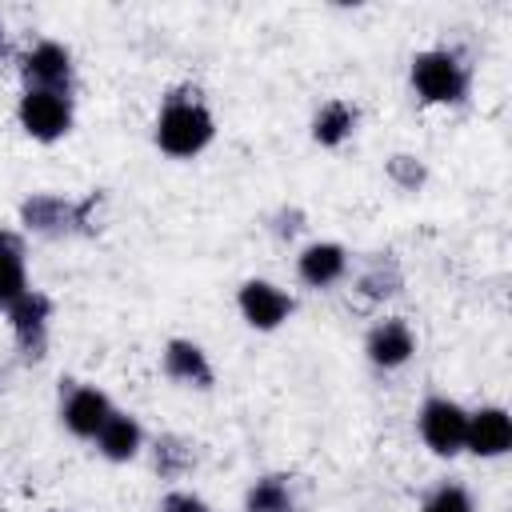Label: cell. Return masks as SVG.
Masks as SVG:
<instances>
[{
  "label": "cell",
  "mask_w": 512,
  "mask_h": 512,
  "mask_svg": "<svg viewBox=\"0 0 512 512\" xmlns=\"http://www.w3.org/2000/svg\"><path fill=\"white\" fill-rule=\"evenodd\" d=\"M388 176H392L396 184H404V188H416V184H424V164L412 160V156H392Z\"/></svg>",
  "instance_id": "44dd1931"
},
{
  "label": "cell",
  "mask_w": 512,
  "mask_h": 512,
  "mask_svg": "<svg viewBox=\"0 0 512 512\" xmlns=\"http://www.w3.org/2000/svg\"><path fill=\"white\" fill-rule=\"evenodd\" d=\"M20 76H24L28 88H36V92H64V96H68V88H72V56H68L64 44L40 40L36 48L24 52Z\"/></svg>",
  "instance_id": "8992f818"
},
{
  "label": "cell",
  "mask_w": 512,
  "mask_h": 512,
  "mask_svg": "<svg viewBox=\"0 0 512 512\" xmlns=\"http://www.w3.org/2000/svg\"><path fill=\"white\" fill-rule=\"evenodd\" d=\"M412 88L424 104H460L468 96V68L456 52L432 48L412 56Z\"/></svg>",
  "instance_id": "7a4b0ae2"
},
{
  "label": "cell",
  "mask_w": 512,
  "mask_h": 512,
  "mask_svg": "<svg viewBox=\"0 0 512 512\" xmlns=\"http://www.w3.org/2000/svg\"><path fill=\"white\" fill-rule=\"evenodd\" d=\"M464 448L476 456H504L512 448V416L504 408H480L468 412Z\"/></svg>",
  "instance_id": "30bf717a"
},
{
  "label": "cell",
  "mask_w": 512,
  "mask_h": 512,
  "mask_svg": "<svg viewBox=\"0 0 512 512\" xmlns=\"http://www.w3.org/2000/svg\"><path fill=\"white\" fill-rule=\"evenodd\" d=\"M112 412H116V408L108 404V396H104L100 388H88V384L68 388V400H64V408H60L68 432H76V436H84V440H96V432L108 424Z\"/></svg>",
  "instance_id": "9c48e42d"
},
{
  "label": "cell",
  "mask_w": 512,
  "mask_h": 512,
  "mask_svg": "<svg viewBox=\"0 0 512 512\" xmlns=\"http://www.w3.org/2000/svg\"><path fill=\"white\" fill-rule=\"evenodd\" d=\"M140 440H144L140 424L132 416H124V412H112L108 424L96 432V444H100V452L108 460H132L140 452Z\"/></svg>",
  "instance_id": "9a60e30c"
},
{
  "label": "cell",
  "mask_w": 512,
  "mask_h": 512,
  "mask_svg": "<svg viewBox=\"0 0 512 512\" xmlns=\"http://www.w3.org/2000/svg\"><path fill=\"white\" fill-rule=\"evenodd\" d=\"M0 56H4V28H0Z\"/></svg>",
  "instance_id": "603a6c76"
},
{
  "label": "cell",
  "mask_w": 512,
  "mask_h": 512,
  "mask_svg": "<svg viewBox=\"0 0 512 512\" xmlns=\"http://www.w3.org/2000/svg\"><path fill=\"white\" fill-rule=\"evenodd\" d=\"M96 196L72 204L64 196H52V192H40L32 200L20 204V220L40 232V236H64V232H76V228H88V212H92Z\"/></svg>",
  "instance_id": "3957f363"
},
{
  "label": "cell",
  "mask_w": 512,
  "mask_h": 512,
  "mask_svg": "<svg viewBox=\"0 0 512 512\" xmlns=\"http://www.w3.org/2000/svg\"><path fill=\"white\" fill-rule=\"evenodd\" d=\"M400 268H396V260L392 256H380V260H372V268L360 276V292L364 296H372V300H384V296H396L400 292Z\"/></svg>",
  "instance_id": "ac0fdd59"
},
{
  "label": "cell",
  "mask_w": 512,
  "mask_h": 512,
  "mask_svg": "<svg viewBox=\"0 0 512 512\" xmlns=\"http://www.w3.org/2000/svg\"><path fill=\"white\" fill-rule=\"evenodd\" d=\"M160 512H208V504L200 496H192V492H168L160 500Z\"/></svg>",
  "instance_id": "7402d4cb"
},
{
  "label": "cell",
  "mask_w": 512,
  "mask_h": 512,
  "mask_svg": "<svg viewBox=\"0 0 512 512\" xmlns=\"http://www.w3.org/2000/svg\"><path fill=\"white\" fill-rule=\"evenodd\" d=\"M216 136V124H212V112L200 104V100H184V96H172L156 120V144L160 152L176 156V160H188L196 152H204Z\"/></svg>",
  "instance_id": "6da1fadb"
},
{
  "label": "cell",
  "mask_w": 512,
  "mask_h": 512,
  "mask_svg": "<svg viewBox=\"0 0 512 512\" xmlns=\"http://www.w3.org/2000/svg\"><path fill=\"white\" fill-rule=\"evenodd\" d=\"M192 464V444L180 436H160L156 440V472L160 476H180Z\"/></svg>",
  "instance_id": "d6986e66"
},
{
  "label": "cell",
  "mask_w": 512,
  "mask_h": 512,
  "mask_svg": "<svg viewBox=\"0 0 512 512\" xmlns=\"http://www.w3.org/2000/svg\"><path fill=\"white\" fill-rule=\"evenodd\" d=\"M244 512H296V500H292V488L284 476H264L248 488L244 496Z\"/></svg>",
  "instance_id": "e0dca14e"
},
{
  "label": "cell",
  "mask_w": 512,
  "mask_h": 512,
  "mask_svg": "<svg viewBox=\"0 0 512 512\" xmlns=\"http://www.w3.org/2000/svg\"><path fill=\"white\" fill-rule=\"evenodd\" d=\"M364 352H368V360H372L376 368H400V364L412 360L416 336H412V328H408L404 320H384V324H376V328L368 332Z\"/></svg>",
  "instance_id": "8fae6325"
},
{
  "label": "cell",
  "mask_w": 512,
  "mask_h": 512,
  "mask_svg": "<svg viewBox=\"0 0 512 512\" xmlns=\"http://www.w3.org/2000/svg\"><path fill=\"white\" fill-rule=\"evenodd\" d=\"M236 304H240V316H244L252 328H260V332L280 328V324L288 320V312H292V296L280 292V288L268 284V280H248V284L240 288Z\"/></svg>",
  "instance_id": "ba28073f"
},
{
  "label": "cell",
  "mask_w": 512,
  "mask_h": 512,
  "mask_svg": "<svg viewBox=\"0 0 512 512\" xmlns=\"http://www.w3.org/2000/svg\"><path fill=\"white\" fill-rule=\"evenodd\" d=\"M28 292L24 272V244L12 232H0V308H12Z\"/></svg>",
  "instance_id": "5bb4252c"
},
{
  "label": "cell",
  "mask_w": 512,
  "mask_h": 512,
  "mask_svg": "<svg viewBox=\"0 0 512 512\" xmlns=\"http://www.w3.org/2000/svg\"><path fill=\"white\" fill-rule=\"evenodd\" d=\"M8 316H12V332H16L20 352H24L28 360H40V356H44V344H48L52 300H48L44 292H32V288H28V292L8 308Z\"/></svg>",
  "instance_id": "52a82bcc"
},
{
  "label": "cell",
  "mask_w": 512,
  "mask_h": 512,
  "mask_svg": "<svg viewBox=\"0 0 512 512\" xmlns=\"http://www.w3.org/2000/svg\"><path fill=\"white\" fill-rule=\"evenodd\" d=\"M464 432H468V412L456 400L432 396L420 408V436L436 456H456L464 448Z\"/></svg>",
  "instance_id": "5b68a950"
},
{
  "label": "cell",
  "mask_w": 512,
  "mask_h": 512,
  "mask_svg": "<svg viewBox=\"0 0 512 512\" xmlns=\"http://www.w3.org/2000/svg\"><path fill=\"white\" fill-rule=\"evenodd\" d=\"M20 124H24V132L32 140L52 144V140H60L72 128V104H68L64 92H36V88H28L20 96Z\"/></svg>",
  "instance_id": "277c9868"
},
{
  "label": "cell",
  "mask_w": 512,
  "mask_h": 512,
  "mask_svg": "<svg viewBox=\"0 0 512 512\" xmlns=\"http://www.w3.org/2000/svg\"><path fill=\"white\" fill-rule=\"evenodd\" d=\"M0 512H8V508H0Z\"/></svg>",
  "instance_id": "cb8c5ba5"
},
{
  "label": "cell",
  "mask_w": 512,
  "mask_h": 512,
  "mask_svg": "<svg viewBox=\"0 0 512 512\" xmlns=\"http://www.w3.org/2000/svg\"><path fill=\"white\" fill-rule=\"evenodd\" d=\"M424 512H476V508H472V496L460 484H440L424 500Z\"/></svg>",
  "instance_id": "ffe728a7"
},
{
  "label": "cell",
  "mask_w": 512,
  "mask_h": 512,
  "mask_svg": "<svg viewBox=\"0 0 512 512\" xmlns=\"http://www.w3.org/2000/svg\"><path fill=\"white\" fill-rule=\"evenodd\" d=\"M164 372L180 384H192V388H212V364L204 356L200 344L192 340H168L164 348Z\"/></svg>",
  "instance_id": "4fadbf2b"
},
{
  "label": "cell",
  "mask_w": 512,
  "mask_h": 512,
  "mask_svg": "<svg viewBox=\"0 0 512 512\" xmlns=\"http://www.w3.org/2000/svg\"><path fill=\"white\" fill-rule=\"evenodd\" d=\"M296 272L312 288H328L348 272V252L340 244H308L296 260Z\"/></svg>",
  "instance_id": "7c38bea8"
},
{
  "label": "cell",
  "mask_w": 512,
  "mask_h": 512,
  "mask_svg": "<svg viewBox=\"0 0 512 512\" xmlns=\"http://www.w3.org/2000/svg\"><path fill=\"white\" fill-rule=\"evenodd\" d=\"M352 128H356V112H352L344 100H328V104L312 116V140L324 144V148L344 144V140L352 136Z\"/></svg>",
  "instance_id": "2e32d148"
}]
</instances>
